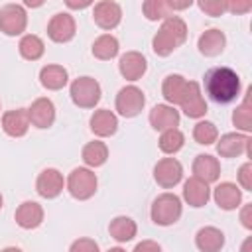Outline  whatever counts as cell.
Wrapping results in <instances>:
<instances>
[{"mask_svg": "<svg viewBox=\"0 0 252 252\" xmlns=\"http://www.w3.org/2000/svg\"><path fill=\"white\" fill-rule=\"evenodd\" d=\"M18 226L26 228V230H32V228H37L41 222H43V207L35 201H24L18 209H16V215H14Z\"/></svg>", "mask_w": 252, "mask_h": 252, "instance_id": "cell-19", "label": "cell"}, {"mask_svg": "<svg viewBox=\"0 0 252 252\" xmlns=\"http://www.w3.org/2000/svg\"><path fill=\"white\" fill-rule=\"evenodd\" d=\"M30 116L28 108H16L2 114V130L12 138H22L30 130Z\"/></svg>", "mask_w": 252, "mask_h": 252, "instance_id": "cell-17", "label": "cell"}, {"mask_svg": "<svg viewBox=\"0 0 252 252\" xmlns=\"http://www.w3.org/2000/svg\"><path fill=\"white\" fill-rule=\"evenodd\" d=\"M205 93L219 104H228L240 94V77L230 67H213L205 73Z\"/></svg>", "mask_w": 252, "mask_h": 252, "instance_id": "cell-1", "label": "cell"}, {"mask_svg": "<svg viewBox=\"0 0 252 252\" xmlns=\"http://www.w3.org/2000/svg\"><path fill=\"white\" fill-rule=\"evenodd\" d=\"M187 79L183 77V75H167L165 79H163V85H161V94H163V98L171 104V106H175V104H179L181 102V98H183V94H185V89H187Z\"/></svg>", "mask_w": 252, "mask_h": 252, "instance_id": "cell-26", "label": "cell"}, {"mask_svg": "<svg viewBox=\"0 0 252 252\" xmlns=\"http://www.w3.org/2000/svg\"><path fill=\"white\" fill-rule=\"evenodd\" d=\"M240 220H242L244 228H252V205H244V209L240 213Z\"/></svg>", "mask_w": 252, "mask_h": 252, "instance_id": "cell-40", "label": "cell"}, {"mask_svg": "<svg viewBox=\"0 0 252 252\" xmlns=\"http://www.w3.org/2000/svg\"><path fill=\"white\" fill-rule=\"evenodd\" d=\"M67 6H69V8H87V6H91V2H89V0H85V2H73V0H67Z\"/></svg>", "mask_w": 252, "mask_h": 252, "instance_id": "cell-41", "label": "cell"}, {"mask_svg": "<svg viewBox=\"0 0 252 252\" xmlns=\"http://www.w3.org/2000/svg\"><path fill=\"white\" fill-rule=\"evenodd\" d=\"M118 49H120L118 39L114 35H110V33L98 35L94 39V43H93V55L96 59H102V61H108V59L116 57L118 55Z\"/></svg>", "mask_w": 252, "mask_h": 252, "instance_id": "cell-29", "label": "cell"}, {"mask_svg": "<svg viewBox=\"0 0 252 252\" xmlns=\"http://www.w3.org/2000/svg\"><path fill=\"white\" fill-rule=\"evenodd\" d=\"M69 252H98V244H96L93 238L83 236V238H77V240L71 244Z\"/></svg>", "mask_w": 252, "mask_h": 252, "instance_id": "cell-36", "label": "cell"}, {"mask_svg": "<svg viewBox=\"0 0 252 252\" xmlns=\"http://www.w3.org/2000/svg\"><path fill=\"white\" fill-rule=\"evenodd\" d=\"M81 158L83 161L89 165V167H100L106 159H108V148L104 142L100 140H94V142H89L85 144L83 152H81Z\"/></svg>", "mask_w": 252, "mask_h": 252, "instance_id": "cell-28", "label": "cell"}, {"mask_svg": "<svg viewBox=\"0 0 252 252\" xmlns=\"http://www.w3.org/2000/svg\"><path fill=\"white\" fill-rule=\"evenodd\" d=\"M26 6H41V2H32V0H26Z\"/></svg>", "mask_w": 252, "mask_h": 252, "instance_id": "cell-44", "label": "cell"}, {"mask_svg": "<svg viewBox=\"0 0 252 252\" xmlns=\"http://www.w3.org/2000/svg\"><path fill=\"white\" fill-rule=\"evenodd\" d=\"M179 106H181L183 114L189 118H203L207 114V102L203 98L199 83H195V81L187 83V89H185V94H183Z\"/></svg>", "mask_w": 252, "mask_h": 252, "instance_id": "cell-11", "label": "cell"}, {"mask_svg": "<svg viewBox=\"0 0 252 252\" xmlns=\"http://www.w3.org/2000/svg\"><path fill=\"white\" fill-rule=\"evenodd\" d=\"M69 94H71V100L79 106V108H94V104L100 100V85L96 79L93 77H79L71 83L69 87Z\"/></svg>", "mask_w": 252, "mask_h": 252, "instance_id": "cell-4", "label": "cell"}, {"mask_svg": "<svg viewBox=\"0 0 252 252\" xmlns=\"http://www.w3.org/2000/svg\"><path fill=\"white\" fill-rule=\"evenodd\" d=\"M93 20L94 24L100 28V30H114L120 20H122V8L118 2H112V0H102V2H96L94 8H93Z\"/></svg>", "mask_w": 252, "mask_h": 252, "instance_id": "cell-10", "label": "cell"}, {"mask_svg": "<svg viewBox=\"0 0 252 252\" xmlns=\"http://www.w3.org/2000/svg\"><path fill=\"white\" fill-rule=\"evenodd\" d=\"M199 8L207 16H220L226 12V2L224 0H199Z\"/></svg>", "mask_w": 252, "mask_h": 252, "instance_id": "cell-35", "label": "cell"}, {"mask_svg": "<svg viewBox=\"0 0 252 252\" xmlns=\"http://www.w3.org/2000/svg\"><path fill=\"white\" fill-rule=\"evenodd\" d=\"M2 203H4V199H2V193H0V209H2Z\"/></svg>", "mask_w": 252, "mask_h": 252, "instance_id": "cell-45", "label": "cell"}, {"mask_svg": "<svg viewBox=\"0 0 252 252\" xmlns=\"http://www.w3.org/2000/svg\"><path fill=\"white\" fill-rule=\"evenodd\" d=\"M213 199L215 203L222 209V211H234L240 201H242V191L236 183H230V181H222L215 187L213 191Z\"/></svg>", "mask_w": 252, "mask_h": 252, "instance_id": "cell-18", "label": "cell"}, {"mask_svg": "<svg viewBox=\"0 0 252 252\" xmlns=\"http://www.w3.org/2000/svg\"><path fill=\"white\" fill-rule=\"evenodd\" d=\"M224 45H226V37L217 28L203 32L201 37H199V41H197V47H199V51L205 57H217V55H220L222 49H224Z\"/></svg>", "mask_w": 252, "mask_h": 252, "instance_id": "cell-23", "label": "cell"}, {"mask_svg": "<svg viewBox=\"0 0 252 252\" xmlns=\"http://www.w3.org/2000/svg\"><path fill=\"white\" fill-rule=\"evenodd\" d=\"M108 232H110V236H112L116 242H128V240H132V238L136 236L138 226H136V222H134L130 217L120 215V217H114V219L110 220Z\"/></svg>", "mask_w": 252, "mask_h": 252, "instance_id": "cell-27", "label": "cell"}, {"mask_svg": "<svg viewBox=\"0 0 252 252\" xmlns=\"http://www.w3.org/2000/svg\"><path fill=\"white\" fill-rule=\"evenodd\" d=\"M146 104V96L142 93V89H138L136 85H128L122 87L116 94V110L120 116L124 118H134L142 112Z\"/></svg>", "mask_w": 252, "mask_h": 252, "instance_id": "cell-6", "label": "cell"}, {"mask_svg": "<svg viewBox=\"0 0 252 252\" xmlns=\"http://www.w3.org/2000/svg\"><path fill=\"white\" fill-rule=\"evenodd\" d=\"M18 49H20V55H22L24 59H28V61H37V59L43 55V51H45V43H43V39H41L39 35L28 33V35H24V37L20 39Z\"/></svg>", "mask_w": 252, "mask_h": 252, "instance_id": "cell-30", "label": "cell"}, {"mask_svg": "<svg viewBox=\"0 0 252 252\" xmlns=\"http://www.w3.org/2000/svg\"><path fill=\"white\" fill-rule=\"evenodd\" d=\"M250 138L246 134H240V132H228L224 136H220L217 140V152L220 158H236L240 154H246V156H252V150H250Z\"/></svg>", "mask_w": 252, "mask_h": 252, "instance_id": "cell-9", "label": "cell"}, {"mask_svg": "<svg viewBox=\"0 0 252 252\" xmlns=\"http://www.w3.org/2000/svg\"><path fill=\"white\" fill-rule=\"evenodd\" d=\"M148 69V61L140 51H126L118 61V71L126 81H138Z\"/></svg>", "mask_w": 252, "mask_h": 252, "instance_id": "cell-15", "label": "cell"}, {"mask_svg": "<svg viewBox=\"0 0 252 252\" xmlns=\"http://www.w3.org/2000/svg\"><path fill=\"white\" fill-rule=\"evenodd\" d=\"M250 94L252 89L246 91V98L242 100V104H238L232 112V124L242 130V132H250L252 130V106H250Z\"/></svg>", "mask_w": 252, "mask_h": 252, "instance_id": "cell-31", "label": "cell"}, {"mask_svg": "<svg viewBox=\"0 0 252 252\" xmlns=\"http://www.w3.org/2000/svg\"><path fill=\"white\" fill-rule=\"evenodd\" d=\"M158 144H159V150L163 154H177L185 144V136H183V132L179 128H171V130L161 132Z\"/></svg>", "mask_w": 252, "mask_h": 252, "instance_id": "cell-32", "label": "cell"}, {"mask_svg": "<svg viewBox=\"0 0 252 252\" xmlns=\"http://www.w3.org/2000/svg\"><path fill=\"white\" fill-rule=\"evenodd\" d=\"M106 252H126L124 248H120V246H114V248H108Z\"/></svg>", "mask_w": 252, "mask_h": 252, "instance_id": "cell-43", "label": "cell"}, {"mask_svg": "<svg viewBox=\"0 0 252 252\" xmlns=\"http://www.w3.org/2000/svg\"><path fill=\"white\" fill-rule=\"evenodd\" d=\"M183 177V165L175 158H161L154 165V179L159 187L171 189L175 187Z\"/></svg>", "mask_w": 252, "mask_h": 252, "instance_id": "cell-8", "label": "cell"}, {"mask_svg": "<svg viewBox=\"0 0 252 252\" xmlns=\"http://www.w3.org/2000/svg\"><path fill=\"white\" fill-rule=\"evenodd\" d=\"M67 81H69V75L63 65H45L39 71V83L47 91H59L67 85Z\"/></svg>", "mask_w": 252, "mask_h": 252, "instance_id": "cell-25", "label": "cell"}, {"mask_svg": "<svg viewBox=\"0 0 252 252\" xmlns=\"http://www.w3.org/2000/svg\"><path fill=\"white\" fill-rule=\"evenodd\" d=\"M65 187V179L63 173L55 167H47L37 175L35 181V189L43 199H55Z\"/></svg>", "mask_w": 252, "mask_h": 252, "instance_id": "cell-13", "label": "cell"}, {"mask_svg": "<svg viewBox=\"0 0 252 252\" xmlns=\"http://www.w3.org/2000/svg\"><path fill=\"white\" fill-rule=\"evenodd\" d=\"M142 10H144V16L152 22L156 20H165L167 16H171V10L167 8V2L165 0H146L142 4Z\"/></svg>", "mask_w": 252, "mask_h": 252, "instance_id": "cell-34", "label": "cell"}, {"mask_svg": "<svg viewBox=\"0 0 252 252\" xmlns=\"http://www.w3.org/2000/svg\"><path fill=\"white\" fill-rule=\"evenodd\" d=\"M220 175V165L219 159L209 156V154H199L193 161V177L205 181V183H213L217 181Z\"/></svg>", "mask_w": 252, "mask_h": 252, "instance_id": "cell-22", "label": "cell"}, {"mask_svg": "<svg viewBox=\"0 0 252 252\" xmlns=\"http://www.w3.org/2000/svg\"><path fill=\"white\" fill-rule=\"evenodd\" d=\"M187 39V24L183 22V18L171 14L163 20L161 28L158 30V33L152 39V47L154 53L159 57H167L171 55L183 41Z\"/></svg>", "mask_w": 252, "mask_h": 252, "instance_id": "cell-2", "label": "cell"}, {"mask_svg": "<svg viewBox=\"0 0 252 252\" xmlns=\"http://www.w3.org/2000/svg\"><path fill=\"white\" fill-rule=\"evenodd\" d=\"M2 252H22L20 248H16V246H8V248H4Z\"/></svg>", "mask_w": 252, "mask_h": 252, "instance_id": "cell-42", "label": "cell"}, {"mask_svg": "<svg viewBox=\"0 0 252 252\" xmlns=\"http://www.w3.org/2000/svg\"><path fill=\"white\" fill-rule=\"evenodd\" d=\"M28 116H30V124L35 126V128H49L53 126L55 122V106L49 98L41 96V98H35L30 108H28Z\"/></svg>", "mask_w": 252, "mask_h": 252, "instance_id": "cell-14", "label": "cell"}, {"mask_svg": "<svg viewBox=\"0 0 252 252\" xmlns=\"http://www.w3.org/2000/svg\"><path fill=\"white\" fill-rule=\"evenodd\" d=\"M195 244L201 252H220L224 246V234L217 226H203L195 234Z\"/></svg>", "mask_w": 252, "mask_h": 252, "instance_id": "cell-24", "label": "cell"}, {"mask_svg": "<svg viewBox=\"0 0 252 252\" xmlns=\"http://www.w3.org/2000/svg\"><path fill=\"white\" fill-rule=\"evenodd\" d=\"M28 14L20 4H6L0 8V32L6 35H20L26 32Z\"/></svg>", "mask_w": 252, "mask_h": 252, "instance_id": "cell-7", "label": "cell"}, {"mask_svg": "<svg viewBox=\"0 0 252 252\" xmlns=\"http://www.w3.org/2000/svg\"><path fill=\"white\" fill-rule=\"evenodd\" d=\"M132 252H161V246L154 240H142L136 244V248Z\"/></svg>", "mask_w": 252, "mask_h": 252, "instance_id": "cell-38", "label": "cell"}, {"mask_svg": "<svg viewBox=\"0 0 252 252\" xmlns=\"http://www.w3.org/2000/svg\"><path fill=\"white\" fill-rule=\"evenodd\" d=\"M91 130L94 136L98 138H108L118 130V118L112 110L108 108H100L94 110L91 116Z\"/></svg>", "mask_w": 252, "mask_h": 252, "instance_id": "cell-21", "label": "cell"}, {"mask_svg": "<svg viewBox=\"0 0 252 252\" xmlns=\"http://www.w3.org/2000/svg\"><path fill=\"white\" fill-rule=\"evenodd\" d=\"M148 120L154 130L165 132V130L179 126V110H175V106H171V104H156L150 110Z\"/></svg>", "mask_w": 252, "mask_h": 252, "instance_id": "cell-16", "label": "cell"}, {"mask_svg": "<svg viewBox=\"0 0 252 252\" xmlns=\"http://www.w3.org/2000/svg\"><path fill=\"white\" fill-rule=\"evenodd\" d=\"M183 213V205H181V199L175 195V193H161L154 199L152 203V220L159 226H169L173 222L179 220Z\"/></svg>", "mask_w": 252, "mask_h": 252, "instance_id": "cell-3", "label": "cell"}, {"mask_svg": "<svg viewBox=\"0 0 252 252\" xmlns=\"http://www.w3.org/2000/svg\"><path fill=\"white\" fill-rule=\"evenodd\" d=\"M252 8L250 2H226V12H232V14H242V12H248Z\"/></svg>", "mask_w": 252, "mask_h": 252, "instance_id": "cell-39", "label": "cell"}, {"mask_svg": "<svg viewBox=\"0 0 252 252\" xmlns=\"http://www.w3.org/2000/svg\"><path fill=\"white\" fill-rule=\"evenodd\" d=\"M183 199L187 201L189 207H205L207 201L211 199V189H209V183L197 179V177H189L185 183H183Z\"/></svg>", "mask_w": 252, "mask_h": 252, "instance_id": "cell-20", "label": "cell"}, {"mask_svg": "<svg viewBox=\"0 0 252 252\" xmlns=\"http://www.w3.org/2000/svg\"><path fill=\"white\" fill-rule=\"evenodd\" d=\"M96 175L89 167H75L67 177V191L77 201H87L96 193Z\"/></svg>", "mask_w": 252, "mask_h": 252, "instance_id": "cell-5", "label": "cell"}, {"mask_svg": "<svg viewBox=\"0 0 252 252\" xmlns=\"http://www.w3.org/2000/svg\"><path fill=\"white\" fill-rule=\"evenodd\" d=\"M238 181H240L242 189L252 191V163L250 161H246V163L240 165V169H238Z\"/></svg>", "mask_w": 252, "mask_h": 252, "instance_id": "cell-37", "label": "cell"}, {"mask_svg": "<svg viewBox=\"0 0 252 252\" xmlns=\"http://www.w3.org/2000/svg\"><path fill=\"white\" fill-rule=\"evenodd\" d=\"M193 138L197 144H203V146H211L219 140V130L213 122L209 120H199L193 128Z\"/></svg>", "mask_w": 252, "mask_h": 252, "instance_id": "cell-33", "label": "cell"}, {"mask_svg": "<svg viewBox=\"0 0 252 252\" xmlns=\"http://www.w3.org/2000/svg\"><path fill=\"white\" fill-rule=\"evenodd\" d=\"M75 20L69 12H59L55 14L49 24H47V35L55 43H67L75 37Z\"/></svg>", "mask_w": 252, "mask_h": 252, "instance_id": "cell-12", "label": "cell"}]
</instances>
